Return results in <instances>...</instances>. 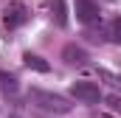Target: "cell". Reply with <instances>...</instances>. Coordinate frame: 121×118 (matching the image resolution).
<instances>
[{
  "instance_id": "7a4b0ae2",
  "label": "cell",
  "mask_w": 121,
  "mask_h": 118,
  "mask_svg": "<svg viewBox=\"0 0 121 118\" xmlns=\"http://www.w3.org/2000/svg\"><path fill=\"white\" fill-rule=\"evenodd\" d=\"M28 8L20 3V0H11L9 6H6V11H3V25L9 31H14V28H20V25H26L28 23Z\"/></svg>"
},
{
  "instance_id": "8fae6325",
  "label": "cell",
  "mask_w": 121,
  "mask_h": 118,
  "mask_svg": "<svg viewBox=\"0 0 121 118\" xmlns=\"http://www.w3.org/2000/svg\"><path fill=\"white\" fill-rule=\"evenodd\" d=\"M107 104L116 110V113H121V96L118 93H113V96H107Z\"/></svg>"
},
{
  "instance_id": "30bf717a",
  "label": "cell",
  "mask_w": 121,
  "mask_h": 118,
  "mask_svg": "<svg viewBox=\"0 0 121 118\" xmlns=\"http://www.w3.org/2000/svg\"><path fill=\"white\" fill-rule=\"evenodd\" d=\"M107 37H110V39H116V42H121V17H116V20L110 23V28H107Z\"/></svg>"
},
{
  "instance_id": "52a82bcc",
  "label": "cell",
  "mask_w": 121,
  "mask_h": 118,
  "mask_svg": "<svg viewBox=\"0 0 121 118\" xmlns=\"http://www.w3.org/2000/svg\"><path fill=\"white\" fill-rule=\"evenodd\" d=\"M23 62H26V67H31V70H37V73H48L51 70V65L45 62L42 56H37V54H23Z\"/></svg>"
},
{
  "instance_id": "9c48e42d",
  "label": "cell",
  "mask_w": 121,
  "mask_h": 118,
  "mask_svg": "<svg viewBox=\"0 0 121 118\" xmlns=\"http://www.w3.org/2000/svg\"><path fill=\"white\" fill-rule=\"evenodd\" d=\"M99 79H104V82H110L116 90H121V76L113 73V70H104V67H101V70H99Z\"/></svg>"
},
{
  "instance_id": "5b68a950",
  "label": "cell",
  "mask_w": 121,
  "mask_h": 118,
  "mask_svg": "<svg viewBox=\"0 0 121 118\" xmlns=\"http://www.w3.org/2000/svg\"><path fill=\"white\" fill-rule=\"evenodd\" d=\"M62 59H65V65H76V67H82V65H87V51L82 48V45H76V42H68L65 48H62Z\"/></svg>"
},
{
  "instance_id": "6da1fadb",
  "label": "cell",
  "mask_w": 121,
  "mask_h": 118,
  "mask_svg": "<svg viewBox=\"0 0 121 118\" xmlns=\"http://www.w3.org/2000/svg\"><path fill=\"white\" fill-rule=\"evenodd\" d=\"M28 104H34L37 110H42V113H48V115H68L70 107H73L65 96L51 93V90H39V87H34L28 93Z\"/></svg>"
},
{
  "instance_id": "ba28073f",
  "label": "cell",
  "mask_w": 121,
  "mask_h": 118,
  "mask_svg": "<svg viewBox=\"0 0 121 118\" xmlns=\"http://www.w3.org/2000/svg\"><path fill=\"white\" fill-rule=\"evenodd\" d=\"M20 90V82H17V76L14 73H6V70H0V93H17Z\"/></svg>"
},
{
  "instance_id": "277c9868",
  "label": "cell",
  "mask_w": 121,
  "mask_h": 118,
  "mask_svg": "<svg viewBox=\"0 0 121 118\" xmlns=\"http://www.w3.org/2000/svg\"><path fill=\"white\" fill-rule=\"evenodd\" d=\"M73 11H76V20L82 25H96L101 20V11H99V6L93 0H76L73 3Z\"/></svg>"
},
{
  "instance_id": "8992f818",
  "label": "cell",
  "mask_w": 121,
  "mask_h": 118,
  "mask_svg": "<svg viewBox=\"0 0 121 118\" xmlns=\"http://www.w3.org/2000/svg\"><path fill=\"white\" fill-rule=\"evenodd\" d=\"M48 8H51V17L56 25H68V8H65V0H48Z\"/></svg>"
},
{
  "instance_id": "3957f363",
  "label": "cell",
  "mask_w": 121,
  "mask_h": 118,
  "mask_svg": "<svg viewBox=\"0 0 121 118\" xmlns=\"http://www.w3.org/2000/svg\"><path fill=\"white\" fill-rule=\"evenodd\" d=\"M70 96L76 101H82V104H99L101 101V90H99V84H93V82H73Z\"/></svg>"
}]
</instances>
